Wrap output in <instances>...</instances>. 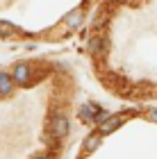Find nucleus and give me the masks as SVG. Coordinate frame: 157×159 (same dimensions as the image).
<instances>
[{"instance_id": "nucleus-1", "label": "nucleus", "mask_w": 157, "mask_h": 159, "mask_svg": "<svg viewBox=\"0 0 157 159\" xmlns=\"http://www.w3.org/2000/svg\"><path fill=\"white\" fill-rule=\"evenodd\" d=\"M12 77H14V82H16V84L27 86L32 82V66H30V64H25V61H18L16 66L12 68Z\"/></svg>"}, {"instance_id": "nucleus-2", "label": "nucleus", "mask_w": 157, "mask_h": 159, "mask_svg": "<svg viewBox=\"0 0 157 159\" xmlns=\"http://www.w3.org/2000/svg\"><path fill=\"white\" fill-rule=\"evenodd\" d=\"M50 129L57 139H64V136L68 134V118L64 116V114H55L50 118Z\"/></svg>"}, {"instance_id": "nucleus-3", "label": "nucleus", "mask_w": 157, "mask_h": 159, "mask_svg": "<svg viewBox=\"0 0 157 159\" xmlns=\"http://www.w3.org/2000/svg\"><path fill=\"white\" fill-rule=\"evenodd\" d=\"M107 50H109V39L103 37V34H98V37H94L89 41V52L91 55L103 57V55H107Z\"/></svg>"}, {"instance_id": "nucleus-4", "label": "nucleus", "mask_w": 157, "mask_h": 159, "mask_svg": "<svg viewBox=\"0 0 157 159\" xmlns=\"http://www.w3.org/2000/svg\"><path fill=\"white\" fill-rule=\"evenodd\" d=\"M123 123H125V116H118V114H116V116H109V118H107L103 125H100V129H98V132H100L103 136H105V134H112L114 129L121 127Z\"/></svg>"}, {"instance_id": "nucleus-5", "label": "nucleus", "mask_w": 157, "mask_h": 159, "mask_svg": "<svg viewBox=\"0 0 157 159\" xmlns=\"http://www.w3.org/2000/svg\"><path fill=\"white\" fill-rule=\"evenodd\" d=\"M14 77L12 73H0V96H9V93L14 91Z\"/></svg>"}, {"instance_id": "nucleus-6", "label": "nucleus", "mask_w": 157, "mask_h": 159, "mask_svg": "<svg viewBox=\"0 0 157 159\" xmlns=\"http://www.w3.org/2000/svg\"><path fill=\"white\" fill-rule=\"evenodd\" d=\"M94 116H96V107L94 105H82L80 107V118L84 123H94Z\"/></svg>"}, {"instance_id": "nucleus-7", "label": "nucleus", "mask_w": 157, "mask_h": 159, "mask_svg": "<svg viewBox=\"0 0 157 159\" xmlns=\"http://www.w3.org/2000/svg\"><path fill=\"white\" fill-rule=\"evenodd\" d=\"M100 132H96V134H91L89 136V139L87 141H84V150H87V152H94V150L98 148V146H100Z\"/></svg>"}, {"instance_id": "nucleus-8", "label": "nucleus", "mask_w": 157, "mask_h": 159, "mask_svg": "<svg viewBox=\"0 0 157 159\" xmlns=\"http://www.w3.org/2000/svg\"><path fill=\"white\" fill-rule=\"evenodd\" d=\"M12 34H18V27L12 25V23L0 20V37H12Z\"/></svg>"}, {"instance_id": "nucleus-9", "label": "nucleus", "mask_w": 157, "mask_h": 159, "mask_svg": "<svg viewBox=\"0 0 157 159\" xmlns=\"http://www.w3.org/2000/svg\"><path fill=\"white\" fill-rule=\"evenodd\" d=\"M80 16H82V11H80V9L71 11V14H68V18H66V25H68V27H77V23H80Z\"/></svg>"}, {"instance_id": "nucleus-10", "label": "nucleus", "mask_w": 157, "mask_h": 159, "mask_svg": "<svg viewBox=\"0 0 157 159\" xmlns=\"http://www.w3.org/2000/svg\"><path fill=\"white\" fill-rule=\"evenodd\" d=\"M107 118H109V116H107V111L96 109V116H94V123H96V125H103V123H105Z\"/></svg>"}, {"instance_id": "nucleus-11", "label": "nucleus", "mask_w": 157, "mask_h": 159, "mask_svg": "<svg viewBox=\"0 0 157 159\" xmlns=\"http://www.w3.org/2000/svg\"><path fill=\"white\" fill-rule=\"evenodd\" d=\"M107 23V14H98V18L94 20V27H103Z\"/></svg>"}, {"instance_id": "nucleus-12", "label": "nucleus", "mask_w": 157, "mask_h": 159, "mask_svg": "<svg viewBox=\"0 0 157 159\" xmlns=\"http://www.w3.org/2000/svg\"><path fill=\"white\" fill-rule=\"evenodd\" d=\"M148 118L157 123V109H150V111H148Z\"/></svg>"}, {"instance_id": "nucleus-13", "label": "nucleus", "mask_w": 157, "mask_h": 159, "mask_svg": "<svg viewBox=\"0 0 157 159\" xmlns=\"http://www.w3.org/2000/svg\"><path fill=\"white\" fill-rule=\"evenodd\" d=\"M32 159H50V157H46V155H37V157H32Z\"/></svg>"}, {"instance_id": "nucleus-14", "label": "nucleus", "mask_w": 157, "mask_h": 159, "mask_svg": "<svg viewBox=\"0 0 157 159\" xmlns=\"http://www.w3.org/2000/svg\"><path fill=\"white\" fill-rule=\"evenodd\" d=\"M112 2H125V0H112Z\"/></svg>"}]
</instances>
